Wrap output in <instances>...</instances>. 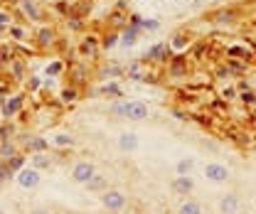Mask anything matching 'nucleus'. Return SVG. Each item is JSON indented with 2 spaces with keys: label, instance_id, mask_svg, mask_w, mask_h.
Returning <instances> with one entry per match:
<instances>
[{
  "label": "nucleus",
  "instance_id": "f257e3e1",
  "mask_svg": "<svg viewBox=\"0 0 256 214\" xmlns=\"http://www.w3.org/2000/svg\"><path fill=\"white\" fill-rule=\"evenodd\" d=\"M76 52H79L82 60L96 62L98 57H101V34H98V32H86V34L79 40Z\"/></svg>",
  "mask_w": 256,
  "mask_h": 214
},
{
  "label": "nucleus",
  "instance_id": "f03ea898",
  "mask_svg": "<svg viewBox=\"0 0 256 214\" xmlns=\"http://www.w3.org/2000/svg\"><path fill=\"white\" fill-rule=\"evenodd\" d=\"M22 108H25V94H8V96L0 98V114L8 121L15 118V116H20Z\"/></svg>",
  "mask_w": 256,
  "mask_h": 214
},
{
  "label": "nucleus",
  "instance_id": "7ed1b4c3",
  "mask_svg": "<svg viewBox=\"0 0 256 214\" xmlns=\"http://www.w3.org/2000/svg\"><path fill=\"white\" fill-rule=\"evenodd\" d=\"M60 40V34L57 30L52 28V25H42V28H37L34 34H32V44H34V50H54V42Z\"/></svg>",
  "mask_w": 256,
  "mask_h": 214
},
{
  "label": "nucleus",
  "instance_id": "20e7f679",
  "mask_svg": "<svg viewBox=\"0 0 256 214\" xmlns=\"http://www.w3.org/2000/svg\"><path fill=\"white\" fill-rule=\"evenodd\" d=\"M15 182L20 184L22 190H37L40 187V182H42V175H40V170L37 168H22L20 172H15Z\"/></svg>",
  "mask_w": 256,
  "mask_h": 214
},
{
  "label": "nucleus",
  "instance_id": "39448f33",
  "mask_svg": "<svg viewBox=\"0 0 256 214\" xmlns=\"http://www.w3.org/2000/svg\"><path fill=\"white\" fill-rule=\"evenodd\" d=\"M101 204L108 212H121L126 207V194L121 190H104L101 192Z\"/></svg>",
  "mask_w": 256,
  "mask_h": 214
},
{
  "label": "nucleus",
  "instance_id": "423d86ee",
  "mask_svg": "<svg viewBox=\"0 0 256 214\" xmlns=\"http://www.w3.org/2000/svg\"><path fill=\"white\" fill-rule=\"evenodd\" d=\"M170 57H172L170 44H168V42H158V44H153V47L143 54V62H148V64H153V62H162V64H168Z\"/></svg>",
  "mask_w": 256,
  "mask_h": 214
},
{
  "label": "nucleus",
  "instance_id": "0eeeda50",
  "mask_svg": "<svg viewBox=\"0 0 256 214\" xmlns=\"http://www.w3.org/2000/svg\"><path fill=\"white\" fill-rule=\"evenodd\" d=\"M94 172H96L94 162H89V160H79V162L72 168V180H74L76 184H86L92 178H94Z\"/></svg>",
  "mask_w": 256,
  "mask_h": 214
},
{
  "label": "nucleus",
  "instance_id": "6e6552de",
  "mask_svg": "<svg viewBox=\"0 0 256 214\" xmlns=\"http://www.w3.org/2000/svg\"><path fill=\"white\" fill-rule=\"evenodd\" d=\"M20 143H22V150H25V153H32V155L47 153V150H50V140L42 138V136H22Z\"/></svg>",
  "mask_w": 256,
  "mask_h": 214
},
{
  "label": "nucleus",
  "instance_id": "1a4fd4ad",
  "mask_svg": "<svg viewBox=\"0 0 256 214\" xmlns=\"http://www.w3.org/2000/svg\"><path fill=\"white\" fill-rule=\"evenodd\" d=\"M124 118H128V121H146L148 118V106L143 101H126Z\"/></svg>",
  "mask_w": 256,
  "mask_h": 214
},
{
  "label": "nucleus",
  "instance_id": "9d476101",
  "mask_svg": "<svg viewBox=\"0 0 256 214\" xmlns=\"http://www.w3.org/2000/svg\"><path fill=\"white\" fill-rule=\"evenodd\" d=\"M165 72H168V76H172V79H180V76H188V72H190V64H188V60H185L182 54H178V57H170L168 66H165Z\"/></svg>",
  "mask_w": 256,
  "mask_h": 214
},
{
  "label": "nucleus",
  "instance_id": "9b49d317",
  "mask_svg": "<svg viewBox=\"0 0 256 214\" xmlns=\"http://www.w3.org/2000/svg\"><path fill=\"white\" fill-rule=\"evenodd\" d=\"M204 178L210 180V182H226L229 180V168H224V165H220V162H207L204 165Z\"/></svg>",
  "mask_w": 256,
  "mask_h": 214
},
{
  "label": "nucleus",
  "instance_id": "f8f14e48",
  "mask_svg": "<svg viewBox=\"0 0 256 214\" xmlns=\"http://www.w3.org/2000/svg\"><path fill=\"white\" fill-rule=\"evenodd\" d=\"M66 76H69V84L82 86V84H86V82H89V69H86L82 62H74V64H69Z\"/></svg>",
  "mask_w": 256,
  "mask_h": 214
},
{
  "label": "nucleus",
  "instance_id": "ddd939ff",
  "mask_svg": "<svg viewBox=\"0 0 256 214\" xmlns=\"http://www.w3.org/2000/svg\"><path fill=\"white\" fill-rule=\"evenodd\" d=\"M116 146H118L121 153H133V150L138 148V136H136L133 130H126V133H121V136L116 138Z\"/></svg>",
  "mask_w": 256,
  "mask_h": 214
},
{
  "label": "nucleus",
  "instance_id": "4468645a",
  "mask_svg": "<svg viewBox=\"0 0 256 214\" xmlns=\"http://www.w3.org/2000/svg\"><path fill=\"white\" fill-rule=\"evenodd\" d=\"M8 74H10V82H22V79H28V66H25V60L15 57V60L8 64Z\"/></svg>",
  "mask_w": 256,
  "mask_h": 214
},
{
  "label": "nucleus",
  "instance_id": "2eb2a0df",
  "mask_svg": "<svg viewBox=\"0 0 256 214\" xmlns=\"http://www.w3.org/2000/svg\"><path fill=\"white\" fill-rule=\"evenodd\" d=\"M106 20H108V30H118V32H121L128 25V12H126V10L114 8V10L108 12V18H106Z\"/></svg>",
  "mask_w": 256,
  "mask_h": 214
},
{
  "label": "nucleus",
  "instance_id": "dca6fc26",
  "mask_svg": "<svg viewBox=\"0 0 256 214\" xmlns=\"http://www.w3.org/2000/svg\"><path fill=\"white\" fill-rule=\"evenodd\" d=\"M140 32H143L140 28H130V25H126V28L121 30V40H118V44H121V47H126V50L136 47V44H138Z\"/></svg>",
  "mask_w": 256,
  "mask_h": 214
},
{
  "label": "nucleus",
  "instance_id": "f3484780",
  "mask_svg": "<svg viewBox=\"0 0 256 214\" xmlns=\"http://www.w3.org/2000/svg\"><path fill=\"white\" fill-rule=\"evenodd\" d=\"M192 190H194V180H192L190 175H178V178L172 180V192H178V194H182V197H188Z\"/></svg>",
  "mask_w": 256,
  "mask_h": 214
},
{
  "label": "nucleus",
  "instance_id": "a211bd4d",
  "mask_svg": "<svg viewBox=\"0 0 256 214\" xmlns=\"http://www.w3.org/2000/svg\"><path fill=\"white\" fill-rule=\"evenodd\" d=\"M168 44H170V50H172V52H188V50H190V44H192V40H190V34H188V32H175V34H172V40H170Z\"/></svg>",
  "mask_w": 256,
  "mask_h": 214
},
{
  "label": "nucleus",
  "instance_id": "6ab92c4d",
  "mask_svg": "<svg viewBox=\"0 0 256 214\" xmlns=\"http://www.w3.org/2000/svg\"><path fill=\"white\" fill-rule=\"evenodd\" d=\"M210 20L217 22V25H232V22L236 20V10H234V8H220V10L212 12Z\"/></svg>",
  "mask_w": 256,
  "mask_h": 214
},
{
  "label": "nucleus",
  "instance_id": "aec40b11",
  "mask_svg": "<svg viewBox=\"0 0 256 214\" xmlns=\"http://www.w3.org/2000/svg\"><path fill=\"white\" fill-rule=\"evenodd\" d=\"M220 212L222 214H236L239 212V197L234 192H226L220 200Z\"/></svg>",
  "mask_w": 256,
  "mask_h": 214
},
{
  "label": "nucleus",
  "instance_id": "412c9836",
  "mask_svg": "<svg viewBox=\"0 0 256 214\" xmlns=\"http://www.w3.org/2000/svg\"><path fill=\"white\" fill-rule=\"evenodd\" d=\"M20 8H22V15H25V18H30L32 22H42L44 12L40 10V5H37V2H32V0H25V2H20Z\"/></svg>",
  "mask_w": 256,
  "mask_h": 214
},
{
  "label": "nucleus",
  "instance_id": "4be33fe9",
  "mask_svg": "<svg viewBox=\"0 0 256 214\" xmlns=\"http://www.w3.org/2000/svg\"><path fill=\"white\" fill-rule=\"evenodd\" d=\"M8 37H10V42H25V40L30 37V30H28L22 22H12V25L8 28Z\"/></svg>",
  "mask_w": 256,
  "mask_h": 214
},
{
  "label": "nucleus",
  "instance_id": "5701e85b",
  "mask_svg": "<svg viewBox=\"0 0 256 214\" xmlns=\"http://www.w3.org/2000/svg\"><path fill=\"white\" fill-rule=\"evenodd\" d=\"M52 162H54V158H52L50 153H34L30 158V165L32 168H37L40 172H42V170H50V168H52Z\"/></svg>",
  "mask_w": 256,
  "mask_h": 214
},
{
  "label": "nucleus",
  "instance_id": "b1692460",
  "mask_svg": "<svg viewBox=\"0 0 256 214\" xmlns=\"http://www.w3.org/2000/svg\"><path fill=\"white\" fill-rule=\"evenodd\" d=\"M98 94H101V96H108V98H114V101H116V98H121V96H124V89H121V84H118V82L108 79V82L98 89Z\"/></svg>",
  "mask_w": 256,
  "mask_h": 214
},
{
  "label": "nucleus",
  "instance_id": "393cba45",
  "mask_svg": "<svg viewBox=\"0 0 256 214\" xmlns=\"http://www.w3.org/2000/svg\"><path fill=\"white\" fill-rule=\"evenodd\" d=\"M50 146H54V148H74L76 146V140H74V136L72 133H57V136H52L50 138Z\"/></svg>",
  "mask_w": 256,
  "mask_h": 214
},
{
  "label": "nucleus",
  "instance_id": "a878e982",
  "mask_svg": "<svg viewBox=\"0 0 256 214\" xmlns=\"http://www.w3.org/2000/svg\"><path fill=\"white\" fill-rule=\"evenodd\" d=\"M118 40H121V32L118 30H106L101 34V50H114V47H118Z\"/></svg>",
  "mask_w": 256,
  "mask_h": 214
},
{
  "label": "nucleus",
  "instance_id": "bb28decb",
  "mask_svg": "<svg viewBox=\"0 0 256 214\" xmlns=\"http://www.w3.org/2000/svg\"><path fill=\"white\" fill-rule=\"evenodd\" d=\"M89 192H104V190H108V180H106V175H101V172H94V178L89 180V182L84 184Z\"/></svg>",
  "mask_w": 256,
  "mask_h": 214
},
{
  "label": "nucleus",
  "instance_id": "cd10ccee",
  "mask_svg": "<svg viewBox=\"0 0 256 214\" xmlns=\"http://www.w3.org/2000/svg\"><path fill=\"white\" fill-rule=\"evenodd\" d=\"M60 98H62V104H74V101L82 98V89L74 86V84H66L62 92H60Z\"/></svg>",
  "mask_w": 256,
  "mask_h": 214
},
{
  "label": "nucleus",
  "instance_id": "c85d7f7f",
  "mask_svg": "<svg viewBox=\"0 0 256 214\" xmlns=\"http://www.w3.org/2000/svg\"><path fill=\"white\" fill-rule=\"evenodd\" d=\"M121 74H124V66L118 64H104L98 69V79H118Z\"/></svg>",
  "mask_w": 256,
  "mask_h": 214
},
{
  "label": "nucleus",
  "instance_id": "c756f323",
  "mask_svg": "<svg viewBox=\"0 0 256 214\" xmlns=\"http://www.w3.org/2000/svg\"><path fill=\"white\" fill-rule=\"evenodd\" d=\"M124 74H126L128 79H133V82H143V66H140V62H133V64H128L124 66Z\"/></svg>",
  "mask_w": 256,
  "mask_h": 214
},
{
  "label": "nucleus",
  "instance_id": "7c9ffc66",
  "mask_svg": "<svg viewBox=\"0 0 256 214\" xmlns=\"http://www.w3.org/2000/svg\"><path fill=\"white\" fill-rule=\"evenodd\" d=\"M66 28H69V32H84L86 22H84V18H82V15L72 12V15L66 18Z\"/></svg>",
  "mask_w": 256,
  "mask_h": 214
},
{
  "label": "nucleus",
  "instance_id": "2f4dec72",
  "mask_svg": "<svg viewBox=\"0 0 256 214\" xmlns=\"http://www.w3.org/2000/svg\"><path fill=\"white\" fill-rule=\"evenodd\" d=\"M192 170H194V158H180L175 165L178 175H192Z\"/></svg>",
  "mask_w": 256,
  "mask_h": 214
},
{
  "label": "nucleus",
  "instance_id": "473e14b6",
  "mask_svg": "<svg viewBox=\"0 0 256 214\" xmlns=\"http://www.w3.org/2000/svg\"><path fill=\"white\" fill-rule=\"evenodd\" d=\"M18 153H20V148H18L12 140H2V143H0V158H2V160H10V158H15Z\"/></svg>",
  "mask_w": 256,
  "mask_h": 214
},
{
  "label": "nucleus",
  "instance_id": "72a5a7b5",
  "mask_svg": "<svg viewBox=\"0 0 256 214\" xmlns=\"http://www.w3.org/2000/svg\"><path fill=\"white\" fill-rule=\"evenodd\" d=\"M52 10H54L60 18H64V20H66V18L74 12V5H69L66 0H57V2H52Z\"/></svg>",
  "mask_w": 256,
  "mask_h": 214
},
{
  "label": "nucleus",
  "instance_id": "f704fd0d",
  "mask_svg": "<svg viewBox=\"0 0 256 214\" xmlns=\"http://www.w3.org/2000/svg\"><path fill=\"white\" fill-rule=\"evenodd\" d=\"M25 160H28L25 155H22V153H18L15 158L5 160V165H8V170H10V172H20V170L25 168Z\"/></svg>",
  "mask_w": 256,
  "mask_h": 214
},
{
  "label": "nucleus",
  "instance_id": "c9c22d12",
  "mask_svg": "<svg viewBox=\"0 0 256 214\" xmlns=\"http://www.w3.org/2000/svg\"><path fill=\"white\" fill-rule=\"evenodd\" d=\"M44 72H47V76H50V79H57V76H62V74H64V62H60V60L50 62Z\"/></svg>",
  "mask_w": 256,
  "mask_h": 214
},
{
  "label": "nucleus",
  "instance_id": "e433bc0d",
  "mask_svg": "<svg viewBox=\"0 0 256 214\" xmlns=\"http://www.w3.org/2000/svg\"><path fill=\"white\" fill-rule=\"evenodd\" d=\"M15 57H18V54L12 52L10 44H0V66H2V64H10Z\"/></svg>",
  "mask_w": 256,
  "mask_h": 214
},
{
  "label": "nucleus",
  "instance_id": "4c0bfd02",
  "mask_svg": "<svg viewBox=\"0 0 256 214\" xmlns=\"http://www.w3.org/2000/svg\"><path fill=\"white\" fill-rule=\"evenodd\" d=\"M236 101H242L244 106H256V92H252V89H246V92H239Z\"/></svg>",
  "mask_w": 256,
  "mask_h": 214
},
{
  "label": "nucleus",
  "instance_id": "58836bf2",
  "mask_svg": "<svg viewBox=\"0 0 256 214\" xmlns=\"http://www.w3.org/2000/svg\"><path fill=\"white\" fill-rule=\"evenodd\" d=\"M15 22V18H12V12L10 10H0V32H8V28Z\"/></svg>",
  "mask_w": 256,
  "mask_h": 214
},
{
  "label": "nucleus",
  "instance_id": "ea45409f",
  "mask_svg": "<svg viewBox=\"0 0 256 214\" xmlns=\"http://www.w3.org/2000/svg\"><path fill=\"white\" fill-rule=\"evenodd\" d=\"M180 214H202V207H200V202H194V200H188L182 207H180Z\"/></svg>",
  "mask_w": 256,
  "mask_h": 214
},
{
  "label": "nucleus",
  "instance_id": "a19ab883",
  "mask_svg": "<svg viewBox=\"0 0 256 214\" xmlns=\"http://www.w3.org/2000/svg\"><path fill=\"white\" fill-rule=\"evenodd\" d=\"M12 136H18V126H15V123H5V126H0V138H2V140H10Z\"/></svg>",
  "mask_w": 256,
  "mask_h": 214
},
{
  "label": "nucleus",
  "instance_id": "79ce46f5",
  "mask_svg": "<svg viewBox=\"0 0 256 214\" xmlns=\"http://www.w3.org/2000/svg\"><path fill=\"white\" fill-rule=\"evenodd\" d=\"M25 89L30 94H37L42 89V79H40V76H28V79H25Z\"/></svg>",
  "mask_w": 256,
  "mask_h": 214
},
{
  "label": "nucleus",
  "instance_id": "37998d69",
  "mask_svg": "<svg viewBox=\"0 0 256 214\" xmlns=\"http://www.w3.org/2000/svg\"><path fill=\"white\" fill-rule=\"evenodd\" d=\"M236 96H239V89H236V86H224V89H222V98H224V101H234Z\"/></svg>",
  "mask_w": 256,
  "mask_h": 214
},
{
  "label": "nucleus",
  "instance_id": "c03bdc74",
  "mask_svg": "<svg viewBox=\"0 0 256 214\" xmlns=\"http://www.w3.org/2000/svg\"><path fill=\"white\" fill-rule=\"evenodd\" d=\"M140 28H143L146 32H158L160 30V22H158V20H143V22H140Z\"/></svg>",
  "mask_w": 256,
  "mask_h": 214
},
{
  "label": "nucleus",
  "instance_id": "a18cd8bd",
  "mask_svg": "<svg viewBox=\"0 0 256 214\" xmlns=\"http://www.w3.org/2000/svg\"><path fill=\"white\" fill-rule=\"evenodd\" d=\"M10 175H12V172L8 170V165H5V160L0 158V182H5V180H8Z\"/></svg>",
  "mask_w": 256,
  "mask_h": 214
},
{
  "label": "nucleus",
  "instance_id": "49530a36",
  "mask_svg": "<svg viewBox=\"0 0 256 214\" xmlns=\"http://www.w3.org/2000/svg\"><path fill=\"white\" fill-rule=\"evenodd\" d=\"M217 76H220V79H229V76H234V72H232L229 66H222V69H217Z\"/></svg>",
  "mask_w": 256,
  "mask_h": 214
},
{
  "label": "nucleus",
  "instance_id": "de8ad7c7",
  "mask_svg": "<svg viewBox=\"0 0 256 214\" xmlns=\"http://www.w3.org/2000/svg\"><path fill=\"white\" fill-rule=\"evenodd\" d=\"M10 94V84H8V79H2L0 82V96H8Z\"/></svg>",
  "mask_w": 256,
  "mask_h": 214
},
{
  "label": "nucleus",
  "instance_id": "09e8293b",
  "mask_svg": "<svg viewBox=\"0 0 256 214\" xmlns=\"http://www.w3.org/2000/svg\"><path fill=\"white\" fill-rule=\"evenodd\" d=\"M116 8H118V10H126V12H128V0H118V2H116Z\"/></svg>",
  "mask_w": 256,
  "mask_h": 214
},
{
  "label": "nucleus",
  "instance_id": "8fccbe9b",
  "mask_svg": "<svg viewBox=\"0 0 256 214\" xmlns=\"http://www.w3.org/2000/svg\"><path fill=\"white\" fill-rule=\"evenodd\" d=\"M30 214H50V212H47V210H32Z\"/></svg>",
  "mask_w": 256,
  "mask_h": 214
},
{
  "label": "nucleus",
  "instance_id": "3c124183",
  "mask_svg": "<svg viewBox=\"0 0 256 214\" xmlns=\"http://www.w3.org/2000/svg\"><path fill=\"white\" fill-rule=\"evenodd\" d=\"M236 214H254V212H236Z\"/></svg>",
  "mask_w": 256,
  "mask_h": 214
},
{
  "label": "nucleus",
  "instance_id": "603ef678",
  "mask_svg": "<svg viewBox=\"0 0 256 214\" xmlns=\"http://www.w3.org/2000/svg\"><path fill=\"white\" fill-rule=\"evenodd\" d=\"M0 214H8V212H5V210H0Z\"/></svg>",
  "mask_w": 256,
  "mask_h": 214
},
{
  "label": "nucleus",
  "instance_id": "864d4df0",
  "mask_svg": "<svg viewBox=\"0 0 256 214\" xmlns=\"http://www.w3.org/2000/svg\"><path fill=\"white\" fill-rule=\"evenodd\" d=\"M0 143H2V138H0Z\"/></svg>",
  "mask_w": 256,
  "mask_h": 214
}]
</instances>
